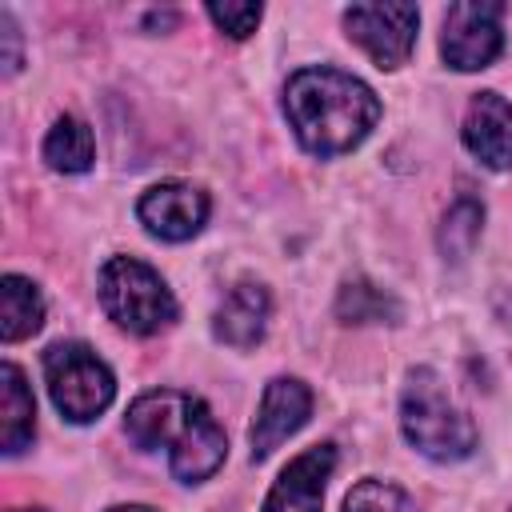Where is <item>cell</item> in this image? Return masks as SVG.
<instances>
[{
	"instance_id": "obj_15",
	"label": "cell",
	"mask_w": 512,
	"mask_h": 512,
	"mask_svg": "<svg viewBox=\"0 0 512 512\" xmlns=\"http://www.w3.org/2000/svg\"><path fill=\"white\" fill-rule=\"evenodd\" d=\"M44 160L56 172H88L96 160V140L92 128L80 116H56V124L44 136Z\"/></svg>"
},
{
	"instance_id": "obj_2",
	"label": "cell",
	"mask_w": 512,
	"mask_h": 512,
	"mask_svg": "<svg viewBox=\"0 0 512 512\" xmlns=\"http://www.w3.org/2000/svg\"><path fill=\"white\" fill-rule=\"evenodd\" d=\"M124 428L144 452H160L164 448L168 468H172V476L180 484L208 480L228 456L224 428L216 424L212 408L192 392L160 388V392L136 396L128 404Z\"/></svg>"
},
{
	"instance_id": "obj_4",
	"label": "cell",
	"mask_w": 512,
	"mask_h": 512,
	"mask_svg": "<svg viewBox=\"0 0 512 512\" xmlns=\"http://www.w3.org/2000/svg\"><path fill=\"white\" fill-rule=\"evenodd\" d=\"M100 308L132 336H156L176 320V296L160 272L136 256H112L100 268Z\"/></svg>"
},
{
	"instance_id": "obj_1",
	"label": "cell",
	"mask_w": 512,
	"mask_h": 512,
	"mask_svg": "<svg viewBox=\"0 0 512 512\" xmlns=\"http://www.w3.org/2000/svg\"><path fill=\"white\" fill-rule=\"evenodd\" d=\"M284 116L312 156H344L380 120L376 92L340 68H300L284 84Z\"/></svg>"
},
{
	"instance_id": "obj_19",
	"label": "cell",
	"mask_w": 512,
	"mask_h": 512,
	"mask_svg": "<svg viewBox=\"0 0 512 512\" xmlns=\"http://www.w3.org/2000/svg\"><path fill=\"white\" fill-rule=\"evenodd\" d=\"M260 16H264L260 4H208V20H212L220 32H228L232 40L252 36L256 24H260Z\"/></svg>"
},
{
	"instance_id": "obj_12",
	"label": "cell",
	"mask_w": 512,
	"mask_h": 512,
	"mask_svg": "<svg viewBox=\"0 0 512 512\" xmlns=\"http://www.w3.org/2000/svg\"><path fill=\"white\" fill-rule=\"evenodd\" d=\"M268 312H272L268 288L256 280H240L216 304L212 332H216V340H224L232 348H252V344H260V336L268 328Z\"/></svg>"
},
{
	"instance_id": "obj_8",
	"label": "cell",
	"mask_w": 512,
	"mask_h": 512,
	"mask_svg": "<svg viewBox=\"0 0 512 512\" xmlns=\"http://www.w3.org/2000/svg\"><path fill=\"white\" fill-rule=\"evenodd\" d=\"M212 212V200L200 184H188V180H164V184H152L140 200H136V216L140 224L168 240V244H180V240H192L204 220Z\"/></svg>"
},
{
	"instance_id": "obj_11",
	"label": "cell",
	"mask_w": 512,
	"mask_h": 512,
	"mask_svg": "<svg viewBox=\"0 0 512 512\" xmlns=\"http://www.w3.org/2000/svg\"><path fill=\"white\" fill-rule=\"evenodd\" d=\"M464 148L484 168H512V104L500 92H476L464 112Z\"/></svg>"
},
{
	"instance_id": "obj_22",
	"label": "cell",
	"mask_w": 512,
	"mask_h": 512,
	"mask_svg": "<svg viewBox=\"0 0 512 512\" xmlns=\"http://www.w3.org/2000/svg\"><path fill=\"white\" fill-rule=\"evenodd\" d=\"M16 512H40V508H16Z\"/></svg>"
},
{
	"instance_id": "obj_16",
	"label": "cell",
	"mask_w": 512,
	"mask_h": 512,
	"mask_svg": "<svg viewBox=\"0 0 512 512\" xmlns=\"http://www.w3.org/2000/svg\"><path fill=\"white\" fill-rule=\"evenodd\" d=\"M336 316L344 324H384V320L392 324L400 316V304L368 280H348L336 296Z\"/></svg>"
},
{
	"instance_id": "obj_9",
	"label": "cell",
	"mask_w": 512,
	"mask_h": 512,
	"mask_svg": "<svg viewBox=\"0 0 512 512\" xmlns=\"http://www.w3.org/2000/svg\"><path fill=\"white\" fill-rule=\"evenodd\" d=\"M308 412H312V392H308L304 380H296V376L268 380L264 396H260V408H256V420L248 428L252 460L272 456L288 436H296L308 424Z\"/></svg>"
},
{
	"instance_id": "obj_5",
	"label": "cell",
	"mask_w": 512,
	"mask_h": 512,
	"mask_svg": "<svg viewBox=\"0 0 512 512\" xmlns=\"http://www.w3.org/2000/svg\"><path fill=\"white\" fill-rule=\"evenodd\" d=\"M44 380H48V396L56 412L72 424L96 420L116 396L112 368L80 340H56L44 352Z\"/></svg>"
},
{
	"instance_id": "obj_3",
	"label": "cell",
	"mask_w": 512,
	"mask_h": 512,
	"mask_svg": "<svg viewBox=\"0 0 512 512\" xmlns=\"http://www.w3.org/2000/svg\"><path fill=\"white\" fill-rule=\"evenodd\" d=\"M400 432L428 460H464L476 448V424L456 408L444 380L432 368H416L400 396Z\"/></svg>"
},
{
	"instance_id": "obj_6",
	"label": "cell",
	"mask_w": 512,
	"mask_h": 512,
	"mask_svg": "<svg viewBox=\"0 0 512 512\" xmlns=\"http://www.w3.org/2000/svg\"><path fill=\"white\" fill-rule=\"evenodd\" d=\"M416 28H420L416 4L384 0V4H352V8H344L348 40H356L376 60V68H400L416 48Z\"/></svg>"
},
{
	"instance_id": "obj_7",
	"label": "cell",
	"mask_w": 512,
	"mask_h": 512,
	"mask_svg": "<svg viewBox=\"0 0 512 512\" xmlns=\"http://www.w3.org/2000/svg\"><path fill=\"white\" fill-rule=\"evenodd\" d=\"M500 12L504 8L496 0H460L444 12L440 52H444L448 68L476 72V68H488L500 56V48H504Z\"/></svg>"
},
{
	"instance_id": "obj_20",
	"label": "cell",
	"mask_w": 512,
	"mask_h": 512,
	"mask_svg": "<svg viewBox=\"0 0 512 512\" xmlns=\"http://www.w3.org/2000/svg\"><path fill=\"white\" fill-rule=\"evenodd\" d=\"M0 24H4V40H8V56H4V72H16V68H20V52H16V24H12V16H8V12L0 16Z\"/></svg>"
},
{
	"instance_id": "obj_17",
	"label": "cell",
	"mask_w": 512,
	"mask_h": 512,
	"mask_svg": "<svg viewBox=\"0 0 512 512\" xmlns=\"http://www.w3.org/2000/svg\"><path fill=\"white\" fill-rule=\"evenodd\" d=\"M480 228H484V204L472 200V196H460V200L448 208L444 224H440V252L452 256V260L468 256L472 244L480 240Z\"/></svg>"
},
{
	"instance_id": "obj_14",
	"label": "cell",
	"mask_w": 512,
	"mask_h": 512,
	"mask_svg": "<svg viewBox=\"0 0 512 512\" xmlns=\"http://www.w3.org/2000/svg\"><path fill=\"white\" fill-rule=\"evenodd\" d=\"M44 324V296L28 276L8 272L0 280V340L16 344L28 340L32 332H40Z\"/></svg>"
},
{
	"instance_id": "obj_13",
	"label": "cell",
	"mask_w": 512,
	"mask_h": 512,
	"mask_svg": "<svg viewBox=\"0 0 512 512\" xmlns=\"http://www.w3.org/2000/svg\"><path fill=\"white\" fill-rule=\"evenodd\" d=\"M36 436V400L16 364H0V448L16 456Z\"/></svg>"
},
{
	"instance_id": "obj_18",
	"label": "cell",
	"mask_w": 512,
	"mask_h": 512,
	"mask_svg": "<svg viewBox=\"0 0 512 512\" xmlns=\"http://www.w3.org/2000/svg\"><path fill=\"white\" fill-rule=\"evenodd\" d=\"M344 512H420L416 500L388 480H360L344 496Z\"/></svg>"
},
{
	"instance_id": "obj_21",
	"label": "cell",
	"mask_w": 512,
	"mask_h": 512,
	"mask_svg": "<svg viewBox=\"0 0 512 512\" xmlns=\"http://www.w3.org/2000/svg\"><path fill=\"white\" fill-rule=\"evenodd\" d=\"M108 512H152V508H144V504H116V508H108Z\"/></svg>"
},
{
	"instance_id": "obj_10",
	"label": "cell",
	"mask_w": 512,
	"mask_h": 512,
	"mask_svg": "<svg viewBox=\"0 0 512 512\" xmlns=\"http://www.w3.org/2000/svg\"><path fill=\"white\" fill-rule=\"evenodd\" d=\"M336 468V448L332 444H316L300 456H292L284 464V472L276 476L272 492L264 496L260 512H320L324 504V484Z\"/></svg>"
}]
</instances>
